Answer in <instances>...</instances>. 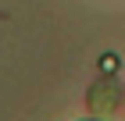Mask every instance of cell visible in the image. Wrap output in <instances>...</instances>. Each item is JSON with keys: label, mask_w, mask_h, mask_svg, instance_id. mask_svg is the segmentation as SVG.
Instances as JSON below:
<instances>
[{"label": "cell", "mask_w": 125, "mask_h": 121, "mask_svg": "<svg viewBox=\"0 0 125 121\" xmlns=\"http://www.w3.org/2000/svg\"><path fill=\"white\" fill-rule=\"evenodd\" d=\"M115 100H118V89H115L111 82H100V85H93V93H89V103L96 107V114H111Z\"/></svg>", "instance_id": "1"}]
</instances>
